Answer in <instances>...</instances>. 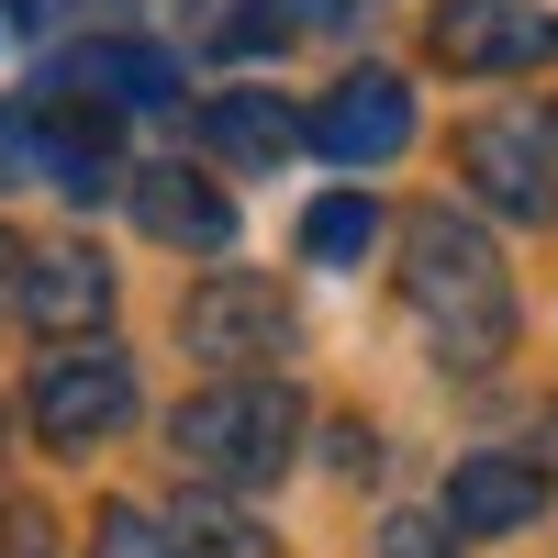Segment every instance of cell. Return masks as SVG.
<instances>
[{
  "mask_svg": "<svg viewBox=\"0 0 558 558\" xmlns=\"http://www.w3.org/2000/svg\"><path fill=\"white\" fill-rule=\"evenodd\" d=\"M89 558H179V536L146 514V502H101V525H89Z\"/></svg>",
  "mask_w": 558,
  "mask_h": 558,
  "instance_id": "cell-16",
  "label": "cell"
},
{
  "mask_svg": "<svg viewBox=\"0 0 558 558\" xmlns=\"http://www.w3.org/2000/svg\"><path fill=\"white\" fill-rule=\"evenodd\" d=\"M202 146L223 168H279L291 146H313V134H302V112L279 101V89H213L202 101Z\"/></svg>",
  "mask_w": 558,
  "mask_h": 558,
  "instance_id": "cell-13",
  "label": "cell"
},
{
  "mask_svg": "<svg viewBox=\"0 0 558 558\" xmlns=\"http://www.w3.org/2000/svg\"><path fill=\"white\" fill-rule=\"evenodd\" d=\"M34 179H57L68 202L134 191V168L112 146V101H89V89H45V101H34Z\"/></svg>",
  "mask_w": 558,
  "mask_h": 558,
  "instance_id": "cell-7",
  "label": "cell"
},
{
  "mask_svg": "<svg viewBox=\"0 0 558 558\" xmlns=\"http://www.w3.org/2000/svg\"><path fill=\"white\" fill-rule=\"evenodd\" d=\"M134 223H146L157 246H179V257L235 246V202H223L213 179H191V168H134Z\"/></svg>",
  "mask_w": 558,
  "mask_h": 558,
  "instance_id": "cell-11",
  "label": "cell"
},
{
  "mask_svg": "<svg viewBox=\"0 0 558 558\" xmlns=\"http://www.w3.org/2000/svg\"><path fill=\"white\" fill-rule=\"evenodd\" d=\"M168 458H179V481L268 492V481L302 458V391L235 368V380H213V391H191V402L168 413Z\"/></svg>",
  "mask_w": 558,
  "mask_h": 558,
  "instance_id": "cell-2",
  "label": "cell"
},
{
  "mask_svg": "<svg viewBox=\"0 0 558 558\" xmlns=\"http://www.w3.org/2000/svg\"><path fill=\"white\" fill-rule=\"evenodd\" d=\"M101 313H112V268L89 246H34L23 257V324L34 336H89Z\"/></svg>",
  "mask_w": 558,
  "mask_h": 558,
  "instance_id": "cell-12",
  "label": "cell"
},
{
  "mask_svg": "<svg viewBox=\"0 0 558 558\" xmlns=\"http://www.w3.org/2000/svg\"><path fill=\"white\" fill-rule=\"evenodd\" d=\"M368 246H380V202L336 191V202H313V213H302V257H313V268H357Z\"/></svg>",
  "mask_w": 558,
  "mask_h": 558,
  "instance_id": "cell-15",
  "label": "cell"
},
{
  "mask_svg": "<svg viewBox=\"0 0 558 558\" xmlns=\"http://www.w3.org/2000/svg\"><path fill=\"white\" fill-rule=\"evenodd\" d=\"M458 168H470V191L514 223H547L558 213V112H481L458 134Z\"/></svg>",
  "mask_w": 558,
  "mask_h": 558,
  "instance_id": "cell-6",
  "label": "cell"
},
{
  "mask_svg": "<svg viewBox=\"0 0 558 558\" xmlns=\"http://www.w3.org/2000/svg\"><path fill=\"white\" fill-rule=\"evenodd\" d=\"M302 134H313V157H336V168H391L413 146V89L391 68H357V78H336L302 112Z\"/></svg>",
  "mask_w": 558,
  "mask_h": 558,
  "instance_id": "cell-8",
  "label": "cell"
},
{
  "mask_svg": "<svg viewBox=\"0 0 558 558\" xmlns=\"http://www.w3.org/2000/svg\"><path fill=\"white\" fill-rule=\"evenodd\" d=\"M68 12V0H12V23H57Z\"/></svg>",
  "mask_w": 558,
  "mask_h": 558,
  "instance_id": "cell-20",
  "label": "cell"
},
{
  "mask_svg": "<svg viewBox=\"0 0 558 558\" xmlns=\"http://www.w3.org/2000/svg\"><path fill=\"white\" fill-rule=\"evenodd\" d=\"M34 436L45 447H68V458H89V447H112L123 425H134V357L123 347H57L34 368Z\"/></svg>",
  "mask_w": 558,
  "mask_h": 558,
  "instance_id": "cell-3",
  "label": "cell"
},
{
  "mask_svg": "<svg viewBox=\"0 0 558 558\" xmlns=\"http://www.w3.org/2000/svg\"><path fill=\"white\" fill-rule=\"evenodd\" d=\"M23 313V257H12V235H0V324Z\"/></svg>",
  "mask_w": 558,
  "mask_h": 558,
  "instance_id": "cell-19",
  "label": "cell"
},
{
  "mask_svg": "<svg viewBox=\"0 0 558 558\" xmlns=\"http://www.w3.org/2000/svg\"><path fill=\"white\" fill-rule=\"evenodd\" d=\"M57 89H89V101H112V112H168L179 89H191V68H179L168 45H134V34H101V45H78V57L57 68Z\"/></svg>",
  "mask_w": 558,
  "mask_h": 558,
  "instance_id": "cell-10",
  "label": "cell"
},
{
  "mask_svg": "<svg viewBox=\"0 0 558 558\" xmlns=\"http://www.w3.org/2000/svg\"><path fill=\"white\" fill-rule=\"evenodd\" d=\"M402 302L436 336L447 368H492L502 347H514V279H502L492 235L458 202H425L402 223Z\"/></svg>",
  "mask_w": 558,
  "mask_h": 558,
  "instance_id": "cell-1",
  "label": "cell"
},
{
  "mask_svg": "<svg viewBox=\"0 0 558 558\" xmlns=\"http://www.w3.org/2000/svg\"><path fill=\"white\" fill-rule=\"evenodd\" d=\"M23 168H34V123H12V112H0V191H12Z\"/></svg>",
  "mask_w": 558,
  "mask_h": 558,
  "instance_id": "cell-18",
  "label": "cell"
},
{
  "mask_svg": "<svg viewBox=\"0 0 558 558\" xmlns=\"http://www.w3.org/2000/svg\"><path fill=\"white\" fill-rule=\"evenodd\" d=\"M536 514H547V470H536V458L481 447V458H458V470H447V525H458V536H514V525H536Z\"/></svg>",
  "mask_w": 558,
  "mask_h": 558,
  "instance_id": "cell-9",
  "label": "cell"
},
{
  "mask_svg": "<svg viewBox=\"0 0 558 558\" xmlns=\"http://www.w3.org/2000/svg\"><path fill=\"white\" fill-rule=\"evenodd\" d=\"M380 558H458V525L447 514H391L380 525Z\"/></svg>",
  "mask_w": 558,
  "mask_h": 558,
  "instance_id": "cell-17",
  "label": "cell"
},
{
  "mask_svg": "<svg viewBox=\"0 0 558 558\" xmlns=\"http://www.w3.org/2000/svg\"><path fill=\"white\" fill-rule=\"evenodd\" d=\"M179 336H191V357H223V368H268V357H291L302 347V313L279 279L257 268H213L191 302H179Z\"/></svg>",
  "mask_w": 558,
  "mask_h": 558,
  "instance_id": "cell-4",
  "label": "cell"
},
{
  "mask_svg": "<svg viewBox=\"0 0 558 558\" xmlns=\"http://www.w3.org/2000/svg\"><path fill=\"white\" fill-rule=\"evenodd\" d=\"M168 536H179V558H268L246 492H213V481H191V502L168 514Z\"/></svg>",
  "mask_w": 558,
  "mask_h": 558,
  "instance_id": "cell-14",
  "label": "cell"
},
{
  "mask_svg": "<svg viewBox=\"0 0 558 558\" xmlns=\"http://www.w3.org/2000/svg\"><path fill=\"white\" fill-rule=\"evenodd\" d=\"M425 45L458 78H536V68H558V12H536V0H436Z\"/></svg>",
  "mask_w": 558,
  "mask_h": 558,
  "instance_id": "cell-5",
  "label": "cell"
}]
</instances>
